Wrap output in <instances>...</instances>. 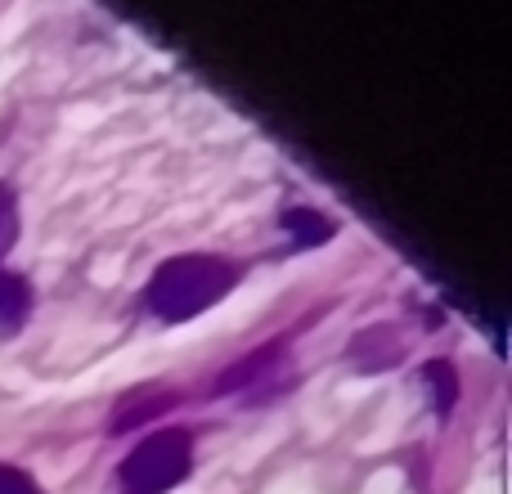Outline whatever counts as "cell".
Returning a JSON list of instances; mask_svg holds the SVG:
<instances>
[{
	"label": "cell",
	"instance_id": "cell-1",
	"mask_svg": "<svg viewBox=\"0 0 512 494\" xmlns=\"http://www.w3.org/2000/svg\"><path fill=\"white\" fill-rule=\"evenodd\" d=\"M239 283V265L225 261L212 252H189V256H171L167 265H158V274L144 288V301L158 319L167 324H185V319L212 310L225 292Z\"/></svg>",
	"mask_w": 512,
	"mask_h": 494
},
{
	"label": "cell",
	"instance_id": "cell-9",
	"mask_svg": "<svg viewBox=\"0 0 512 494\" xmlns=\"http://www.w3.org/2000/svg\"><path fill=\"white\" fill-rule=\"evenodd\" d=\"M18 239V198L9 185H0V256L14 247Z\"/></svg>",
	"mask_w": 512,
	"mask_h": 494
},
{
	"label": "cell",
	"instance_id": "cell-2",
	"mask_svg": "<svg viewBox=\"0 0 512 494\" xmlns=\"http://www.w3.org/2000/svg\"><path fill=\"white\" fill-rule=\"evenodd\" d=\"M189 468H194V436L162 427L122 459V486L131 494H167L189 477Z\"/></svg>",
	"mask_w": 512,
	"mask_h": 494
},
{
	"label": "cell",
	"instance_id": "cell-4",
	"mask_svg": "<svg viewBox=\"0 0 512 494\" xmlns=\"http://www.w3.org/2000/svg\"><path fill=\"white\" fill-rule=\"evenodd\" d=\"M400 355H405V346H400V333L391 324L369 328V333H360L351 342V360L360 364V369H391Z\"/></svg>",
	"mask_w": 512,
	"mask_h": 494
},
{
	"label": "cell",
	"instance_id": "cell-3",
	"mask_svg": "<svg viewBox=\"0 0 512 494\" xmlns=\"http://www.w3.org/2000/svg\"><path fill=\"white\" fill-rule=\"evenodd\" d=\"M279 360H283V342L261 346V351H252L248 360H239L234 369H225L212 391L216 396H234V391H248V387H256V382H270L274 369H279Z\"/></svg>",
	"mask_w": 512,
	"mask_h": 494
},
{
	"label": "cell",
	"instance_id": "cell-10",
	"mask_svg": "<svg viewBox=\"0 0 512 494\" xmlns=\"http://www.w3.org/2000/svg\"><path fill=\"white\" fill-rule=\"evenodd\" d=\"M0 494H41L32 477H27L23 468H9V463H0Z\"/></svg>",
	"mask_w": 512,
	"mask_h": 494
},
{
	"label": "cell",
	"instance_id": "cell-7",
	"mask_svg": "<svg viewBox=\"0 0 512 494\" xmlns=\"http://www.w3.org/2000/svg\"><path fill=\"white\" fill-rule=\"evenodd\" d=\"M176 405V391H162V396H135V400H126L122 409L113 414V423H108V432H131V427H140L144 418H153V414H167V409Z\"/></svg>",
	"mask_w": 512,
	"mask_h": 494
},
{
	"label": "cell",
	"instance_id": "cell-6",
	"mask_svg": "<svg viewBox=\"0 0 512 494\" xmlns=\"http://www.w3.org/2000/svg\"><path fill=\"white\" fill-rule=\"evenodd\" d=\"M279 225L301 247H319V243L333 239V221H328V216H319V212H310V207H288V212L279 216Z\"/></svg>",
	"mask_w": 512,
	"mask_h": 494
},
{
	"label": "cell",
	"instance_id": "cell-8",
	"mask_svg": "<svg viewBox=\"0 0 512 494\" xmlns=\"http://www.w3.org/2000/svg\"><path fill=\"white\" fill-rule=\"evenodd\" d=\"M427 382H432V396H436V414H450L454 409V396H459V382H454V364L450 360H432L427 364Z\"/></svg>",
	"mask_w": 512,
	"mask_h": 494
},
{
	"label": "cell",
	"instance_id": "cell-5",
	"mask_svg": "<svg viewBox=\"0 0 512 494\" xmlns=\"http://www.w3.org/2000/svg\"><path fill=\"white\" fill-rule=\"evenodd\" d=\"M32 310V288L23 274L0 270V328H18Z\"/></svg>",
	"mask_w": 512,
	"mask_h": 494
}]
</instances>
